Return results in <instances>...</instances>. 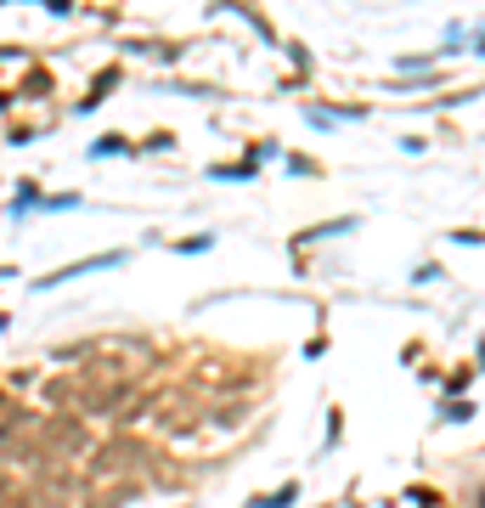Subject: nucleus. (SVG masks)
<instances>
[{
  "label": "nucleus",
  "instance_id": "f257e3e1",
  "mask_svg": "<svg viewBox=\"0 0 485 508\" xmlns=\"http://www.w3.org/2000/svg\"><path fill=\"white\" fill-rule=\"evenodd\" d=\"M124 254H96V260H79V266H63L57 277H46L40 288H51V282H74V277H91V271H108V266H119Z\"/></svg>",
  "mask_w": 485,
  "mask_h": 508
},
{
  "label": "nucleus",
  "instance_id": "f03ea898",
  "mask_svg": "<svg viewBox=\"0 0 485 508\" xmlns=\"http://www.w3.org/2000/svg\"><path fill=\"white\" fill-rule=\"evenodd\" d=\"M294 497H299V486H283V491H271V497H260L254 508H288Z\"/></svg>",
  "mask_w": 485,
  "mask_h": 508
}]
</instances>
